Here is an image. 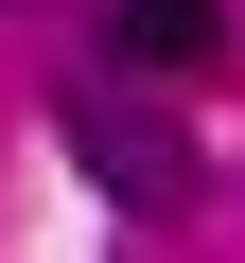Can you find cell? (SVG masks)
Masks as SVG:
<instances>
[{
  "mask_svg": "<svg viewBox=\"0 0 245 263\" xmlns=\"http://www.w3.org/2000/svg\"><path fill=\"white\" fill-rule=\"evenodd\" d=\"M53 141H70V176H88L122 228H175V211L210 193L193 123H175V105H140V88H53Z\"/></svg>",
  "mask_w": 245,
  "mask_h": 263,
  "instance_id": "obj_1",
  "label": "cell"
},
{
  "mask_svg": "<svg viewBox=\"0 0 245 263\" xmlns=\"http://www.w3.org/2000/svg\"><path fill=\"white\" fill-rule=\"evenodd\" d=\"M105 53L122 70H210L228 53V0H105Z\"/></svg>",
  "mask_w": 245,
  "mask_h": 263,
  "instance_id": "obj_2",
  "label": "cell"
}]
</instances>
